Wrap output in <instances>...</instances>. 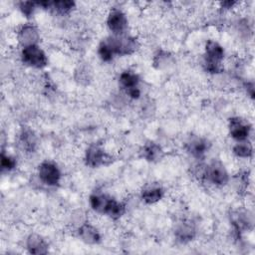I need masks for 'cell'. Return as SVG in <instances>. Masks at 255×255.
I'll return each mask as SVG.
<instances>
[{
  "instance_id": "obj_1",
  "label": "cell",
  "mask_w": 255,
  "mask_h": 255,
  "mask_svg": "<svg viewBox=\"0 0 255 255\" xmlns=\"http://www.w3.org/2000/svg\"><path fill=\"white\" fill-rule=\"evenodd\" d=\"M224 58V49L213 40L207 41L205 45L204 66L206 71L215 74L222 71V60Z\"/></svg>"
},
{
  "instance_id": "obj_2",
  "label": "cell",
  "mask_w": 255,
  "mask_h": 255,
  "mask_svg": "<svg viewBox=\"0 0 255 255\" xmlns=\"http://www.w3.org/2000/svg\"><path fill=\"white\" fill-rule=\"evenodd\" d=\"M110 46L114 55L126 56L132 54L138 47V43L134 37L124 35L112 36L105 40Z\"/></svg>"
},
{
  "instance_id": "obj_3",
  "label": "cell",
  "mask_w": 255,
  "mask_h": 255,
  "mask_svg": "<svg viewBox=\"0 0 255 255\" xmlns=\"http://www.w3.org/2000/svg\"><path fill=\"white\" fill-rule=\"evenodd\" d=\"M21 59L24 64L36 69H42L47 66L48 59L45 52L38 45L23 47Z\"/></svg>"
},
{
  "instance_id": "obj_4",
  "label": "cell",
  "mask_w": 255,
  "mask_h": 255,
  "mask_svg": "<svg viewBox=\"0 0 255 255\" xmlns=\"http://www.w3.org/2000/svg\"><path fill=\"white\" fill-rule=\"evenodd\" d=\"M205 178L217 186L225 185L229 180L228 172L220 160H213L205 168Z\"/></svg>"
},
{
  "instance_id": "obj_5",
  "label": "cell",
  "mask_w": 255,
  "mask_h": 255,
  "mask_svg": "<svg viewBox=\"0 0 255 255\" xmlns=\"http://www.w3.org/2000/svg\"><path fill=\"white\" fill-rule=\"evenodd\" d=\"M38 174L41 181L48 186H56L61 179V171L52 161L42 162L38 167Z\"/></svg>"
},
{
  "instance_id": "obj_6",
  "label": "cell",
  "mask_w": 255,
  "mask_h": 255,
  "mask_svg": "<svg viewBox=\"0 0 255 255\" xmlns=\"http://www.w3.org/2000/svg\"><path fill=\"white\" fill-rule=\"evenodd\" d=\"M107 25L115 36L124 35L128 29V19L123 11L113 9L108 15Z\"/></svg>"
},
{
  "instance_id": "obj_7",
  "label": "cell",
  "mask_w": 255,
  "mask_h": 255,
  "mask_svg": "<svg viewBox=\"0 0 255 255\" xmlns=\"http://www.w3.org/2000/svg\"><path fill=\"white\" fill-rule=\"evenodd\" d=\"M85 160L87 165L91 167H99L106 164L111 157L105 152V150L98 144H92L86 151Z\"/></svg>"
},
{
  "instance_id": "obj_8",
  "label": "cell",
  "mask_w": 255,
  "mask_h": 255,
  "mask_svg": "<svg viewBox=\"0 0 255 255\" xmlns=\"http://www.w3.org/2000/svg\"><path fill=\"white\" fill-rule=\"evenodd\" d=\"M251 130V126L250 124L241 118H232L229 121V132L230 135L240 141V140H245L247 139L249 133Z\"/></svg>"
},
{
  "instance_id": "obj_9",
  "label": "cell",
  "mask_w": 255,
  "mask_h": 255,
  "mask_svg": "<svg viewBox=\"0 0 255 255\" xmlns=\"http://www.w3.org/2000/svg\"><path fill=\"white\" fill-rule=\"evenodd\" d=\"M18 41L23 47L31 46V45H37L40 34L38 29L32 25V24H25L21 27V29L18 31Z\"/></svg>"
},
{
  "instance_id": "obj_10",
  "label": "cell",
  "mask_w": 255,
  "mask_h": 255,
  "mask_svg": "<svg viewBox=\"0 0 255 255\" xmlns=\"http://www.w3.org/2000/svg\"><path fill=\"white\" fill-rule=\"evenodd\" d=\"M187 151L196 158H201L205 155L209 148V143L202 137H192L186 143Z\"/></svg>"
},
{
  "instance_id": "obj_11",
  "label": "cell",
  "mask_w": 255,
  "mask_h": 255,
  "mask_svg": "<svg viewBox=\"0 0 255 255\" xmlns=\"http://www.w3.org/2000/svg\"><path fill=\"white\" fill-rule=\"evenodd\" d=\"M120 85L123 87V89L126 90L127 94L138 90V83H139V77L137 74H135L132 71H125L120 75Z\"/></svg>"
},
{
  "instance_id": "obj_12",
  "label": "cell",
  "mask_w": 255,
  "mask_h": 255,
  "mask_svg": "<svg viewBox=\"0 0 255 255\" xmlns=\"http://www.w3.org/2000/svg\"><path fill=\"white\" fill-rule=\"evenodd\" d=\"M27 249L31 254H46L48 252L47 242L38 234H31L27 238Z\"/></svg>"
},
{
  "instance_id": "obj_13",
  "label": "cell",
  "mask_w": 255,
  "mask_h": 255,
  "mask_svg": "<svg viewBox=\"0 0 255 255\" xmlns=\"http://www.w3.org/2000/svg\"><path fill=\"white\" fill-rule=\"evenodd\" d=\"M141 155L148 161H158L163 157V150L159 144L149 141L145 143L141 149Z\"/></svg>"
},
{
  "instance_id": "obj_14",
  "label": "cell",
  "mask_w": 255,
  "mask_h": 255,
  "mask_svg": "<svg viewBox=\"0 0 255 255\" xmlns=\"http://www.w3.org/2000/svg\"><path fill=\"white\" fill-rule=\"evenodd\" d=\"M80 238L88 244H97L101 240V235L99 231L91 224L85 223L79 228Z\"/></svg>"
},
{
  "instance_id": "obj_15",
  "label": "cell",
  "mask_w": 255,
  "mask_h": 255,
  "mask_svg": "<svg viewBox=\"0 0 255 255\" xmlns=\"http://www.w3.org/2000/svg\"><path fill=\"white\" fill-rule=\"evenodd\" d=\"M163 196V189L159 185H147L141 191V198L147 204H153L159 201Z\"/></svg>"
},
{
  "instance_id": "obj_16",
  "label": "cell",
  "mask_w": 255,
  "mask_h": 255,
  "mask_svg": "<svg viewBox=\"0 0 255 255\" xmlns=\"http://www.w3.org/2000/svg\"><path fill=\"white\" fill-rule=\"evenodd\" d=\"M111 198V196L104 193H93L90 196V205L96 212L105 214L106 208Z\"/></svg>"
},
{
  "instance_id": "obj_17",
  "label": "cell",
  "mask_w": 255,
  "mask_h": 255,
  "mask_svg": "<svg viewBox=\"0 0 255 255\" xmlns=\"http://www.w3.org/2000/svg\"><path fill=\"white\" fill-rule=\"evenodd\" d=\"M194 235H195L194 225L189 221L181 222L175 230V236L178 238V240L182 242L191 240L194 237Z\"/></svg>"
},
{
  "instance_id": "obj_18",
  "label": "cell",
  "mask_w": 255,
  "mask_h": 255,
  "mask_svg": "<svg viewBox=\"0 0 255 255\" xmlns=\"http://www.w3.org/2000/svg\"><path fill=\"white\" fill-rule=\"evenodd\" d=\"M19 142L23 149L31 152L37 145V138L31 129H24L20 134Z\"/></svg>"
},
{
  "instance_id": "obj_19",
  "label": "cell",
  "mask_w": 255,
  "mask_h": 255,
  "mask_svg": "<svg viewBox=\"0 0 255 255\" xmlns=\"http://www.w3.org/2000/svg\"><path fill=\"white\" fill-rule=\"evenodd\" d=\"M125 211H126V206L112 197L108 203L105 214H107L111 218L118 219L125 213Z\"/></svg>"
},
{
  "instance_id": "obj_20",
  "label": "cell",
  "mask_w": 255,
  "mask_h": 255,
  "mask_svg": "<svg viewBox=\"0 0 255 255\" xmlns=\"http://www.w3.org/2000/svg\"><path fill=\"white\" fill-rule=\"evenodd\" d=\"M233 153L238 156V157H242V158H248L252 155L253 153V147L252 144L250 143V141L248 140H240L238 141L237 144L234 145L233 147Z\"/></svg>"
},
{
  "instance_id": "obj_21",
  "label": "cell",
  "mask_w": 255,
  "mask_h": 255,
  "mask_svg": "<svg viewBox=\"0 0 255 255\" xmlns=\"http://www.w3.org/2000/svg\"><path fill=\"white\" fill-rule=\"evenodd\" d=\"M74 7H75V2L69 1V0L53 1V2H50V5H49V8L53 9L56 13L62 14V15L69 13Z\"/></svg>"
},
{
  "instance_id": "obj_22",
  "label": "cell",
  "mask_w": 255,
  "mask_h": 255,
  "mask_svg": "<svg viewBox=\"0 0 255 255\" xmlns=\"http://www.w3.org/2000/svg\"><path fill=\"white\" fill-rule=\"evenodd\" d=\"M98 54H99L100 58L105 62H110L111 60H113V58L115 56L113 51L111 50L110 46L107 44V42L105 40L100 44L99 49H98Z\"/></svg>"
},
{
  "instance_id": "obj_23",
  "label": "cell",
  "mask_w": 255,
  "mask_h": 255,
  "mask_svg": "<svg viewBox=\"0 0 255 255\" xmlns=\"http://www.w3.org/2000/svg\"><path fill=\"white\" fill-rule=\"evenodd\" d=\"M16 159L9 155V154H6L4 151L2 152L1 154V168L2 170H7V171H10L12 169H14L16 167Z\"/></svg>"
},
{
  "instance_id": "obj_24",
  "label": "cell",
  "mask_w": 255,
  "mask_h": 255,
  "mask_svg": "<svg viewBox=\"0 0 255 255\" xmlns=\"http://www.w3.org/2000/svg\"><path fill=\"white\" fill-rule=\"evenodd\" d=\"M36 3L35 2H31V1H24V2H21L20 3V10L21 12L26 16V17H30L34 10H35V7H36Z\"/></svg>"
},
{
  "instance_id": "obj_25",
  "label": "cell",
  "mask_w": 255,
  "mask_h": 255,
  "mask_svg": "<svg viewBox=\"0 0 255 255\" xmlns=\"http://www.w3.org/2000/svg\"><path fill=\"white\" fill-rule=\"evenodd\" d=\"M247 91L249 92L251 97L254 96V85H253V83H248L247 84Z\"/></svg>"
}]
</instances>
